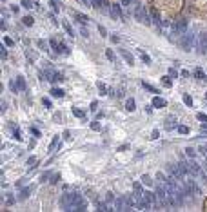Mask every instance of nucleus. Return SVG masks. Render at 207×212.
<instances>
[{"instance_id":"1","label":"nucleus","mask_w":207,"mask_h":212,"mask_svg":"<svg viewBox=\"0 0 207 212\" xmlns=\"http://www.w3.org/2000/svg\"><path fill=\"white\" fill-rule=\"evenodd\" d=\"M156 205V192H151V190H147V192H144V198H142V201L138 203V207L142 210H149Z\"/></svg>"},{"instance_id":"2","label":"nucleus","mask_w":207,"mask_h":212,"mask_svg":"<svg viewBox=\"0 0 207 212\" xmlns=\"http://www.w3.org/2000/svg\"><path fill=\"white\" fill-rule=\"evenodd\" d=\"M194 46V31H185L182 35V47L183 51H191Z\"/></svg>"},{"instance_id":"3","label":"nucleus","mask_w":207,"mask_h":212,"mask_svg":"<svg viewBox=\"0 0 207 212\" xmlns=\"http://www.w3.org/2000/svg\"><path fill=\"white\" fill-rule=\"evenodd\" d=\"M187 171H189V174H191V176H196V178H200L202 181H207V178H205V174L202 172V169H200V165L196 163V161H189V163H187Z\"/></svg>"},{"instance_id":"4","label":"nucleus","mask_w":207,"mask_h":212,"mask_svg":"<svg viewBox=\"0 0 207 212\" xmlns=\"http://www.w3.org/2000/svg\"><path fill=\"white\" fill-rule=\"evenodd\" d=\"M156 198L162 205H165L169 203V192H167V185H163V183H158L156 187Z\"/></svg>"},{"instance_id":"5","label":"nucleus","mask_w":207,"mask_h":212,"mask_svg":"<svg viewBox=\"0 0 207 212\" xmlns=\"http://www.w3.org/2000/svg\"><path fill=\"white\" fill-rule=\"evenodd\" d=\"M85 207H87L85 199L78 192H73V208L71 210H85Z\"/></svg>"},{"instance_id":"6","label":"nucleus","mask_w":207,"mask_h":212,"mask_svg":"<svg viewBox=\"0 0 207 212\" xmlns=\"http://www.w3.org/2000/svg\"><path fill=\"white\" fill-rule=\"evenodd\" d=\"M135 18L138 20V22H142V24H151L149 20H147V15H145L144 6H140V4H136V7H135Z\"/></svg>"},{"instance_id":"7","label":"nucleus","mask_w":207,"mask_h":212,"mask_svg":"<svg viewBox=\"0 0 207 212\" xmlns=\"http://www.w3.org/2000/svg\"><path fill=\"white\" fill-rule=\"evenodd\" d=\"M198 46H200L202 55H207V31H202L198 35Z\"/></svg>"},{"instance_id":"8","label":"nucleus","mask_w":207,"mask_h":212,"mask_svg":"<svg viewBox=\"0 0 207 212\" xmlns=\"http://www.w3.org/2000/svg\"><path fill=\"white\" fill-rule=\"evenodd\" d=\"M185 31H187V20H183V18L176 20V24H174V33H176V35H183Z\"/></svg>"},{"instance_id":"9","label":"nucleus","mask_w":207,"mask_h":212,"mask_svg":"<svg viewBox=\"0 0 207 212\" xmlns=\"http://www.w3.org/2000/svg\"><path fill=\"white\" fill-rule=\"evenodd\" d=\"M185 187H187V194H193V196H198L200 194V189L193 179H185Z\"/></svg>"},{"instance_id":"10","label":"nucleus","mask_w":207,"mask_h":212,"mask_svg":"<svg viewBox=\"0 0 207 212\" xmlns=\"http://www.w3.org/2000/svg\"><path fill=\"white\" fill-rule=\"evenodd\" d=\"M115 210H131L129 203H127V198H118L115 201Z\"/></svg>"},{"instance_id":"11","label":"nucleus","mask_w":207,"mask_h":212,"mask_svg":"<svg viewBox=\"0 0 207 212\" xmlns=\"http://www.w3.org/2000/svg\"><path fill=\"white\" fill-rule=\"evenodd\" d=\"M111 15L115 18H122V6H120V4H113L111 6Z\"/></svg>"},{"instance_id":"12","label":"nucleus","mask_w":207,"mask_h":212,"mask_svg":"<svg viewBox=\"0 0 207 212\" xmlns=\"http://www.w3.org/2000/svg\"><path fill=\"white\" fill-rule=\"evenodd\" d=\"M120 53H122V56H124V60L129 63V65H133L135 63V58H133V55H131L129 51H125V49H120Z\"/></svg>"},{"instance_id":"13","label":"nucleus","mask_w":207,"mask_h":212,"mask_svg":"<svg viewBox=\"0 0 207 212\" xmlns=\"http://www.w3.org/2000/svg\"><path fill=\"white\" fill-rule=\"evenodd\" d=\"M153 107H158V109L165 107V100L160 98V96H155V98H153Z\"/></svg>"},{"instance_id":"14","label":"nucleus","mask_w":207,"mask_h":212,"mask_svg":"<svg viewBox=\"0 0 207 212\" xmlns=\"http://www.w3.org/2000/svg\"><path fill=\"white\" fill-rule=\"evenodd\" d=\"M49 44H51V47H53V51H54V53H57V55H60V53H62V44H58V42H57V40H51V42H49Z\"/></svg>"},{"instance_id":"15","label":"nucleus","mask_w":207,"mask_h":212,"mask_svg":"<svg viewBox=\"0 0 207 212\" xmlns=\"http://www.w3.org/2000/svg\"><path fill=\"white\" fill-rule=\"evenodd\" d=\"M16 87L20 89V91H26V80H24V76H16Z\"/></svg>"},{"instance_id":"16","label":"nucleus","mask_w":207,"mask_h":212,"mask_svg":"<svg viewBox=\"0 0 207 212\" xmlns=\"http://www.w3.org/2000/svg\"><path fill=\"white\" fill-rule=\"evenodd\" d=\"M31 190H33V187H27V189H24V190H20V194H18V199H26V198L31 194Z\"/></svg>"},{"instance_id":"17","label":"nucleus","mask_w":207,"mask_h":212,"mask_svg":"<svg viewBox=\"0 0 207 212\" xmlns=\"http://www.w3.org/2000/svg\"><path fill=\"white\" fill-rule=\"evenodd\" d=\"M91 4H93V7H96V9H100V7H105V6H107L105 0H91Z\"/></svg>"},{"instance_id":"18","label":"nucleus","mask_w":207,"mask_h":212,"mask_svg":"<svg viewBox=\"0 0 207 212\" xmlns=\"http://www.w3.org/2000/svg\"><path fill=\"white\" fill-rule=\"evenodd\" d=\"M51 94L54 98H62L64 96V89H58V87H54V89H51Z\"/></svg>"},{"instance_id":"19","label":"nucleus","mask_w":207,"mask_h":212,"mask_svg":"<svg viewBox=\"0 0 207 212\" xmlns=\"http://www.w3.org/2000/svg\"><path fill=\"white\" fill-rule=\"evenodd\" d=\"M62 27L65 29V33H67L69 36H74V33H73V27H71V26H69L67 22H65V20H64V22H62Z\"/></svg>"},{"instance_id":"20","label":"nucleus","mask_w":207,"mask_h":212,"mask_svg":"<svg viewBox=\"0 0 207 212\" xmlns=\"http://www.w3.org/2000/svg\"><path fill=\"white\" fill-rule=\"evenodd\" d=\"M165 129H174V116H169L165 120Z\"/></svg>"},{"instance_id":"21","label":"nucleus","mask_w":207,"mask_h":212,"mask_svg":"<svg viewBox=\"0 0 207 212\" xmlns=\"http://www.w3.org/2000/svg\"><path fill=\"white\" fill-rule=\"evenodd\" d=\"M87 20H89V18H87L85 15H82V13H76V22H80V24H87Z\"/></svg>"},{"instance_id":"22","label":"nucleus","mask_w":207,"mask_h":212,"mask_svg":"<svg viewBox=\"0 0 207 212\" xmlns=\"http://www.w3.org/2000/svg\"><path fill=\"white\" fill-rule=\"evenodd\" d=\"M125 109H127V111H135V100H133V98H129V100H127Z\"/></svg>"},{"instance_id":"23","label":"nucleus","mask_w":207,"mask_h":212,"mask_svg":"<svg viewBox=\"0 0 207 212\" xmlns=\"http://www.w3.org/2000/svg\"><path fill=\"white\" fill-rule=\"evenodd\" d=\"M142 183H144V185H153V179H151V176L144 174V176H142Z\"/></svg>"},{"instance_id":"24","label":"nucleus","mask_w":207,"mask_h":212,"mask_svg":"<svg viewBox=\"0 0 207 212\" xmlns=\"http://www.w3.org/2000/svg\"><path fill=\"white\" fill-rule=\"evenodd\" d=\"M96 85H98V89H100V94H107V87H105L104 82H98Z\"/></svg>"},{"instance_id":"25","label":"nucleus","mask_w":207,"mask_h":212,"mask_svg":"<svg viewBox=\"0 0 207 212\" xmlns=\"http://www.w3.org/2000/svg\"><path fill=\"white\" fill-rule=\"evenodd\" d=\"M22 6H24L26 9H31V7H35L37 4H33V2H31V0H22Z\"/></svg>"},{"instance_id":"26","label":"nucleus","mask_w":207,"mask_h":212,"mask_svg":"<svg viewBox=\"0 0 207 212\" xmlns=\"http://www.w3.org/2000/svg\"><path fill=\"white\" fill-rule=\"evenodd\" d=\"M22 22H24V26L31 27V26H33V18H31V16H24V18H22Z\"/></svg>"},{"instance_id":"27","label":"nucleus","mask_w":207,"mask_h":212,"mask_svg":"<svg viewBox=\"0 0 207 212\" xmlns=\"http://www.w3.org/2000/svg\"><path fill=\"white\" fill-rule=\"evenodd\" d=\"M183 102H185V105H187V107H193V98L189 96V94H185V96H183Z\"/></svg>"},{"instance_id":"28","label":"nucleus","mask_w":207,"mask_h":212,"mask_svg":"<svg viewBox=\"0 0 207 212\" xmlns=\"http://www.w3.org/2000/svg\"><path fill=\"white\" fill-rule=\"evenodd\" d=\"M105 56L111 60V62H115V53H113L111 49H105Z\"/></svg>"},{"instance_id":"29","label":"nucleus","mask_w":207,"mask_h":212,"mask_svg":"<svg viewBox=\"0 0 207 212\" xmlns=\"http://www.w3.org/2000/svg\"><path fill=\"white\" fill-rule=\"evenodd\" d=\"M194 76H196V78H205V76H203V71H202L200 67L194 69Z\"/></svg>"},{"instance_id":"30","label":"nucleus","mask_w":207,"mask_h":212,"mask_svg":"<svg viewBox=\"0 0 207 212\" xmlns=\"http://www.w3.org/2000/svg\"><path fill=\"white\" fill-rule=\"evenodd\" d=\"M185 152H187L189 158H194V156H196V151L193 149V147H187V149H185Z\"/></svg>"},{"instance_id":"31","label":"nucleus","mask_w":207,"mask_h":212,"mask_svg":"<svg viewBox=\"0 0 207 212\" xmlns=\"http://www.w3.org/2000/svg\"><path fill=\"white\" fill-rule=\"evenodd\" d=\"M162 83H163V85H165V87H171V85H173V82H171V80H169L167 76H163V78H162Z\"/></svg>"},{"instance_id":"32","label":"nucleus","mask_w":207,"mask_h":212,"mask_svg":"<svg viewBox=\"0 0 207 212\" xmlns=\"http://www.w3.org/2000/svg\"><path fill=\"white\" fill-rule=\"evenodd\" d=\"M178 132L187 134V132H189V127H185V125H178Z\"/></svg>"},{"instance_id":"33","label":"nucleus","mask_w":207,"mask_h":212,"mask_svg":"<svg viewBox=\"0 0 207 212\" xmlns=\"http://www.w3.org/2000/svg\"><path fill=\"white\" fill-rule=\"evenodd\" d=\"M140 56H142V60H144L145 63H151V58H149V56L145 55V53H144V51H140Z\"/></svg>"},{"instance_id":"34","label":"nucleus","mask_w":207,"mask_h":212,"mask_svg":"<svg viewBox=\"0 0 207 212\" xmlns=\"http://www.w3.org/2000/svg\"><path fill=\"white\" fill-rule=\"evenodd\" d=\"M196 118H198L200 122H203V123H205V122H207V114H203V112H198V114H196Z\"/></svg>"},{"instance_id":"35","label":"nucleus","mask_w":207,"mask_h":212,"mask_svg":"<svg viewBox=\"0 0 207 212\" xmlns=\"http://www.w3.org/2000/svg\"><path fill=\"white\" fill-rule=\"evenodd\" d=\"M57 143H58V138L54 136V138H53V142H51V145H49V151H53L54 147H57Z\"/></svg>"},{"instance_id":"36","label":"nucleus","mask_w":207,"mask_h":212,"mask_svg":"<svg viewBox=\"0 0 207 212\" xmlns=\"http://www.w3.org/2000/svg\"><path fill=\"white\" fill-rule=\"evenodd\" d=\"M144 87H145V89H149L151 92H158V91H156V87H153V85H149L147 82H144Z\"/></svg>"},{"instance_id":"37","label":"nucleus","mask_w":207,"mask_h":212,"mask_svg":"<svg viewBox=\"0 0 207 212\" xmlns=\"http://www.w3.org/2000/svg\"><path fill=\"white\" fill-rule=\"evenodd\" d=\"M73 114H74V116H78V118H82V116H84V111H80V109H76V107H74V109H73Z\"/></svg>"},{"instance_id":"38","label":"nucleus","mask_w":207,"mask_h":212,"mask_svg":"<svg viewBox=\"0 0 207 212\" xmlns=\"http://www.w3.org/2000/svg\"><path fill=\"white\" fill-rule=\"evenodd\" d=\"M49 6L53 7V11H54V13H57V11H58V4H57V2H54V0H51V2H49Z\"/></svg>"},{"instance_id":"39","label":"nucleus","mask_w":207,"mask_h":212,"mask_svg":"<svg viewBox=\"0 0 207 212\" xmlns=\"http://www.w3.org/2000/svg\"><path fill=\"white\" fill-rule=\"evenodd\" d=\"M31 134L35 136V138H38V136H40V131H38V129H35V127H31Z\"/></svg>"},{"instance_id":"40","label":"nucleus","mask_w":207,"mask_h":212,"mask_svg":"<svg viewBox=\"0 0 207 212\" xmlns=\"http://www.w3.org/2000/svg\"><path fill=\"white\" fill-rule=\"evenodd\" d=\"M0 53H2V60H6V58H7V51H6V47H4V46L0 47Z\"/></svg>"},{"instance_id":"41","label":"nucleus","mask_w":207,"mask_h":212,"mask_svg":"<svg viewBox=\"0 0 207 212\" xmlns=\"http://www.w3.org/2000/svg\"><path fill=\"white\" fill-rule=\"evenodd\" d=\"M13 138H15V140H22V132L15 129V134H13Z\"/></svg>"},{"instance_id":"42","label":"nucleus","mask_w":207,"mask_h":212,"mask_svg":"<svg viewBox=\"0 0 207 212\" xmlns=\"http://www.w3.org/2000/svg\"><path fill=\"white\" fill-rule=\"evenodd\" d=\"M91 129H95V131H100V123H98V122H93V123H91Z\"/></svg>"},{"instance_id":"43","label":"nucleus","mask_w":207,"mask_h":212,"mask_svg":"<svg viewBox=\"0 0 207 212\" xmlns=\"http://www.w3.org/2000/svg\"><path fill=\"white\" fill-rule=\"evenodd\" d=\"M4 42H6V46H9V47H11V46H13V44H15V42H13V40H11L9 36H6V38H4Z\"/></svg>"},{"instance_id":"44","label":"nucleus","mask_w":207,"mask_h":212,"mask_svg":"<svg viewBox=\"0 0 207 212\" xmlns=\"http://www.w3.org/2000/svg\"><path fill=\"white\" fill-rule=\"evenodd\" d=\"M42 103L46 105V107H51V100L49 98H42Z\"/></svg>"},{"instance_id":"45","label":"nucleus","mask_w":207,"mask_h":212,"mask_svg":"<svg viewBox=\"0 0 207 212\" xmlns=\"http://www.w3.org/2000/svg\"><path fill=\"white\" fill-rule=\"evenodd\" d=\"M62 53H64V55H69V47L65 46V44H62Z\"/></svg>"},{"instance_id":"46","label":"nucleus","mask_w":207,"mask_h":212,"mask_svg":"<svg viewBox=\"0 0 207 212\" xmlns=\"http://www.w3.org/2000/svg\"><path fill=\"white\" fill-rule=\"evenodd\" d=\"M33 163H37V158H35V156H31L29 160H27V165H29V167H31Z\"/></svg>"},{"instance_id":"47","label":"nucleus","mask_w":207,"mask_h":212,"mask_svg":"<svg viewBox=\"0 0 207 212\" xmlns=\"http://www.w3.org/2000/svg\"><path fill=\"white\" fill-rule=\"evenodd\" d=\"M158 134H160L158 131H153V134H151V140H156V138H158Z\"/></svg>"},{"instance_id":"48","label":"nucleus","mask_w":207,"mask_h":212,"mask_svg":"<svg viewBox=\"0 0 207 212\" xmlns=\"http://www.w3.org/2000/svg\"><path fill=\"white\" fill-rule=\"evenodd\" d=\"M98 31H100V33H102V36H107V33H105V29H104L102 26H98Z\"/></svg>"},{"instance_id":"49","label":"nucleus","mask_w":207,"mask_h":212,"mask_svg":"<svg viewBox=\"0 0 207 212\" xmlns=\"http://www.w3.org/2000/svg\"><path fill=\"white\" fill-rule=\"evenodd\" d=\"M105 201H113V194H111V192H107V196H105Z\"/></svg>"},{"instance_id":"50","label":"nucleus","mask_w":207,"mask_h":212,"mask_svg":"<svg viewBox=\"0 0 207 212\" xmlns=\"http://www.w3.org/2000/svg\"><path fill=\"white\" fill-rule=\"evenodd\" d=\"M111 40H113V42H115V44H118V42H120V38H118V36H116V35H113V36H111Z\"/></svg>"},{"instance_id":"51","label":"nucleus","mask_w":207,"mask_h":212,"mask_svg":"<svg viewBox=\"0 0 207 212\" xmlns=\"http://www.w3.org/2000/svg\"><path fill=\"white\" fill-rule=\"evenodd\" d=\"M169 75H171V76H178V73L174 71V69H171V71H169Z\"/></svg>"},{"instance_id":"52","label":"nucleus","mask_w":207,"mask_h":212,"mask_svg":"<svg viewBox=\"0 0 207 212\" xmlns=\"http://www.w3.org/2000/svg\"><path fill=\"white\" fill-rule=\"evenodd\" d=\"M131 2H133V0H122V6H129Z\"/></svg>"},{"instance_id":"53","label":"nucleus","mask_w":207,"mask_h":212,"mask_svg":"<svg viewBox=\"0 0 207 212\" xmlns=\"http://www.w3.org/2000/svg\"><path fill=\"white\" fill-rule=\"evenodd\" d=\"M203 167H205V171H207V160H205V163H203Z\"/></svg>"},{"instance_id":"54","label":"nucleus","mask_w":207,"mask_h":212,"mask_svg":"<svg viewBox=\"0 0 207 212\" xmlns=\"http://www.w3.org/2000/svg\"><path fill=\"white\" fill-rule=\"evenodd\" d=\"M205 98H207V94H205Z\"/></svg>"}]
</instances>
